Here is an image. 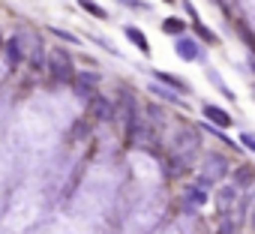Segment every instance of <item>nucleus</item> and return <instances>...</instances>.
I'll return each mask as SVG.
<instances>
[{
  "label": "nucleus",
  "mask_w": 255,
  "mask_h": 234,
  "mask_svg": "<svg viewBox=\"0 0 255 234\" xmlns=\"http://www.w3.org/2000/svg\"><path fill=\"white\" fill-rule=\"evenodd\" d=\"M231 171H234L231 156H225V153H219V150H207V153H204V159H201V168H198V174H201V177H207L213 186L225 183V180L231 177Z\"/></svg>",
  "instance_id": "nucleus-1"
},
{
  "label": "nucleus",
  "mask_w": 255,
  "mask_h": 234,
  "mask_svg": "<svg viewBox=\"0 0 255 234\" xmlns=\"http://www.w3.org/2000/svg\"><path fill=\"white\" fill-rule=\"evenodd\" d=\"M45 69L51 72L54 81H75V75H78V72H75V63H72V54H69L66 48H51Z\"/></svg>",
  "instance_id": "nucleus-2"
},
{
  "label": "nucleus",
  "mask_w": 255,
  "mask_h": 234,
  "mask_svg": "<svg viewBox=\"0 0 255 234\" xmlns=\"http://www.w3.org/2000/svg\"><path fill=\"white\" fill-rule=\"evenodd\" d=\"M204 48H207V45H201L192 33H183V36L174 39V54H177L183 63H207V60H204Z\"/></svg>",
  "instance_id": "nucleus-3"
},
{
  "label": "nucleus",
  "mask_w": 255,
  "mask_h": 234,
  "mask_svg": "<svg viewBox=\"0 0 255 234\" xmlns=\"http://www.w3.org/2000/svg\"><path fill=\"white\" fill-rule=\"evenodd\" d=\"M240 195H243V189H237L231 180L219 183L216 186V213L219 216H234V210L240 204Z\"/></svg>",
  "instance_id": "nucleus-4"
},
{
  "label": "nucleus",
  "mask_w": 255,
  "mask_h": 234,
  "mask_svg": "<svg viewBox=\"0 0 255 234\" xmlns=\"http://www.w3.org/2000/svg\"><path fill=\"white\" fill-rule=\"evenodd\" d=\"M201 114H204V120H207V123H213V126H219V129L234 126V114H231L228 108H222V105L204 102V105H201Z\"/></svg>",
  "instance_id": "nucleus-5"
},
{
  "label": "nucleus",
  "mask_w": 255,
  "mask_h": 234,
  "mask_svg": "<svg viewBox=\"0 0 255 234\" xmlns=\"http://www.w3.org/2000/svg\"><path fill=\"white\" fill-rule=\"evenodd\" d=\"M150 75H153V81H159V84H165V87H171V90H177L180 96H189V93H192V84H189L186 78H180V75H174V72H162V69H150Z\"/></svg>",
  "instance_id": "nucleus-6"
},
{
  "label": "nucleus",
  "mask_w": 255,
  "mask_h": 234,
  "mask_svg": "<svg viewBox=\"0 0 255 234\" xmlns=\"http://www.w3.org/2000/svg\"><path fill=\"white\" fill-rule=\"evenodd\" d=\"M231 183H234L237 189H252V186H255V165H252V162L234 165V171H231Z\"/></svg>",
  "instance_id": "nucleus-7"
},
{
  "label": "nucleus",
  "mask_w": 255,
  "mask_h": 234,
  "mask_svg": "<svg viewBox=\"0 0 255 234\" xmlns=\"http://www.w3.org/2000/svg\"><path fill=\"white\" fill-rule=\"evenodd\" d=\"M123 36L129 39L144 57H150V39H147V33H144L141 27H135V24H123Z\"/></svg>",
  "instance_id": "nucleus-8"
},
{
  "label": "nucleus",
  "mask_w": 255,
  "mask_h": 234,
  "mask_svg": "<svg viewBox=\"0 0 255 234\" xmlns=\"http://www.w3.org/2000/svg\"><path fill=\"white\" fill-rule=\"evenodd\" d=\"M159 30H162L165 36L177 39V36L189 33V21H186V18H180V15H168V18H162V21H159Z\"/></svg>",
  "instance_id": "nucleus-9"
},
{
  "label": "nucleus",
  "mask_w": 255,
  "mask_h": 234,
  "mask_svg": "<svg viewBox=\"0 0 255 234\" xmlns=\"http://www.w3.org/2000/svg\"><path fill=\"white\" fill-rule=\"evenodd\" d=\"M189 30H192V36H195L201 45H207V48H216V45H219V36H216L201 18H198V21H189Z\"/></svg>",
  "instance_id": "nucleus-10"
},
{
  "label": "nucleus",
  "mask_w": 255,
  "mask_h": 234,
  "mask_svg": "<svg viewBox=\"0 0 255 234\" xmlns=\"http://www.w3.org/2000/svg\"><path fill=\"white\" fill-rule=\"evenodd\" d=\"M156 99H162V102H171V105H177V108H186V102H183V96L177 93V90H171V87H165V84H159V81H153L150 87H147Z\"/></svg>",
  "instance_id": "nucleus-11"
},
{
  "label": "nucleus",
  "mask_w": 255,
  "mask_h": 234,
  "mask_svg": "<svg viewBox=\"0 0 255 234\" xmlns=\"http://www.w3.org/2000/svg\"><path fill=\"white\" fill-rule=\"evenodd\" d=\"M3 48H6V60H9L12 66H18V63L24 60V48H27V45H24V39H21L18 33H15L12 39H6Z\"/></svg>",
  "instance_id": "nucleus-12"
},
{
  "label": "nucleus",
  "mask_w": 255,
  "mask_h": 234,
  "mask_svg": "<svg viewBox=\"0 0 255 234\" xmlns=\"http://www.w3.org/2000/svg\"><path fill=\"white\" fill-rule=\"evenodd\" d=\"M87 105H90V111L96 114V120H111V117H114V105H111V99H105V96H99V93H96Z\"/></svg>",
  "instance_id": "nucleus-13"
},
{
  "label": "nucleus",
  "mask_w": 255,
  "mask_h": 234,
  "mask_svg": "<svg viewBox=\"0 0 255 234\" xmlns=\"http://www.w3.org/2000/svg\"><path fill=\"white\" fill-rule=\"evenodd\" d=\"M204 75H207V81H210V84H213V87H216L225 99H228V102H234V99H237V93H234V90H231V87H228L219 75H216V69H213V66H207V63H204Z\"/></svg>",
  "instance_id": "nucleus-14"
},
{
  "label": "nucleus",
  "mask_w": 255,
  "mask_h": 234,
  "mask_svg": "<svg viewBox=\"0 0 255 234\" xmlns=\"http://www.w3.org/2000/svg\"><path fill=\"white\" fill-rule=\"evenodd\" d=\"M75 3H78L87 15H93V18H99V21H105V18H108V9H102L96 0H75Z\"/></svg>",
  "instance_id": "nucleus-15"
},
{
  "label": "nucleus",
  "mask_w": 255,
  "mask_h": 234,
  "mask_svg": "<svg viewBox=\"0 0 255 234\" xmlns=\"http://www.w3.org/2000/svg\"><path fill=\"white\" fill-rule=\"evenodd\" d=\"M237 144L255 156V132H252V129H240V135H237Z\"/></svg>",
  "instance_id": "nucleus-16"
},
{
  "label": "nucleus",
  "mask_w": 255,
  "mask_h": 234,
  "mask_svg": "<svg viewBox=\"0 0 255 234\" xmlns=\"http://www.w3.org/2000/svg\"><path fill=\"white\" fill-rule=\"evenodd\" d=\"M51 33H54L60 42H66V45H81V36H78V33H69V30H63V27H51Z\"/></svg>",
  "instance_id": "nucleus-17"
},
{
  "label": "nucleus",
  "mask_w": 255,
  "mask_h": 234,
  "mask_svg": "<svg viewBox=\"0 0 255 234\" xmlns=\"http://www.w3.org/2000/svg\"><path fill=\"white\" fill-rule=\"evenodd\" d=\"M87 39H90V42H96V45H99L102 51H108V54H114V57L120 54V51H117V48H114V45H111V42H108L105 36H96V33H87Z\"/></svg>",
  "instance_id": "nucleus-18"
},
{
  "label": "nucleus",
  "mask_w": 255,
  "mask_h": 234,
  "mask_svg": "<svg viewBox=\"0 0 255 234\" xmlns=\"http://www.w3.org/2000/svg\"><path fill=\"white\" fill-rule=\"evenodd\" d=\"M75 78H81V81H90V84H99V81H102V75H99V72H78Z\"/></svg>",
  "instance_id": "nucleus-19"
},
{
  "label": "nucleus",
  "mask_w": 255,
  "mask_h": 234,
  "mask_svg": "<svg viewBox=\"0 0 255 234\" xmlns=\"http://www.w3.org/2000/svg\"><path fill=\"white\" fill-rule=\"evenodd\" d=\"M120 3H123V6H132V9H150L144 0H120Z\"/></svg>",
  "instance_id": "nucleus-20"
},
{
  "label": "nucleus",
  "mask_w": 255,
  "mask_h": 234,
  "mask_svg": "<svg viewBox=\"0 0 255 234\" xmlns=\"http://www.w3.org/2000/svg\"><path fill=\"white\" fill-rule=\"evenodd\" d=\"M246 63H249V66H252V72H255V57H249V60H246Z\"/></svg>",
  "instance_id": "nucleus-21"
},
{
  "label": "nucleus",
  "mask_w": 255,
  "mask_h": 234,
  "mask_svg": "<svg viewBox=\"0 0 255 234\" xmlns=\"http://www.w3.org/2000/svg\"><path fill=\"white\" fill-rule=\"evenodd\" d=\"M252 99H255V84H252Z\"/></svg>",
  "instance_id": "nucleus-22"
},
{
  "label": "nucleus",
  "mask_w": 255,
  "mask_h": 234,
  "mask_svg": "<svg viewBox=\"0 0 255 234\" xmlns=\"http://www.w3.org/2000/svg\"><path fill=\"white\" fill-rule=\"evenodd\" d=\"M0 48H3V39H0Z\"/></svg>",
  "instance_id": "nucleus-23"
},
{
  "label": "nucleus",
  "mask_w": 255,
  "mask_h": 234,
  "mask_svg": "<svg viewBox=\"0 0 255 234\" xmlns=\"http://www.w3.org/2000/svg\"><path fill=\"white\" fill-rule=\"evenodd\" d=\"M165 3H174V0H165Z\"/></svg>",
  "instance_id": "nucleus-24"
}]
</instances>
